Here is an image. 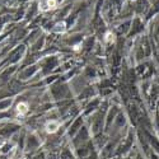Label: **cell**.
I'll use <instances>...</instances> for the list:
<instances>
[{
  "label": "cell",
  "instance_id": "obj_1",
  "mask_svg": "<svg viewBox=\"0 0 159 159\" xmlns=\"http://www.w3.org/2000/svg\"><path fill=\"white\" fill-rule=\"evenodd\" d=\"M56 0H39V10L47 11L56 8Z\"/></svg>",
  "mask_w": 159,
  "mask_h": 159
},
{
  "label": "cell",
  "instance_id": "obj_3",
  "mask_svg": "<svg viewBox=\"0 0 159 159\" xmlns=\"http://www.w3.org/2000/svg\"><path fill=\"white\" fill-rule=\"evenodd\" d=\"M17 113L19 115V116H24L25 113H28V104L25 103V102H20V103H18L17 104Z\"/></svg>",
  "mask_w": 159,
  "mask_h": 159
},
{
  "label": "cell",
  "instance_id": "obj_2",
  "mask_svg": "<svg viewBox=\"0 0 159 159\" xmlns=\"http://www.w3.org/2000/svg\"><path fill=\"white\" fill-rule=\"evenodd\" d=\"M60 127V124L57 121H48L45 126L46 129V132H48V134H54V132H56Z\"/></svg>",
  "mask_w": 159,
  "mask_h": 159
},
{
  "label": "cell",
  "instance_id": "obj_4",
  "mask_svg": "<svg viewBox=\"0 0 159 159\" xmlns=\"http://www.w3.org/2000/svg\"><path fill=\"white\" fill-rule=\"evenodd\" d=\"M104 41H106V42H108V43L115 42V34H113V33H111V32H107V33H106V38H104Z\"/></svg>",
  "mask_w": 159,
  "mask_h": 159
}]
</instances>
